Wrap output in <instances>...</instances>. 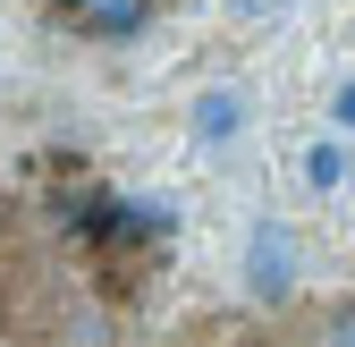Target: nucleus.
Here are the masks:
<instances>
[{
	"mask_svg": "<svg viewBox=\"0 0 355 347\" xmlns=\"http://www.w3.org/2000/svg\"><path fill=\"white\" fill-rule=\"evenodd\" d=\"M60 17L119 42V34H144V26H153V0H60Z\"/></svg>",
	"mask_w": 355,
	"mask_h": 347,
	"instance_id": "2",
	"label": "nucleus"
},
{
	"mask_svg": "<svg viewBox=\"0 0 355 347\" xmlns=\"http://www.w3.org/2000/svg\"><path fill=\"white\" fill-rule=\"evenodd\" d=\"M288 288H296V237L279 221H254V237H245V296L279 305Z\"/></svg>",
	"mask_w": 355,
	"mask_h": 347,
	"instance_id": "1",
	"label": "nucleus"
},
{
	"mask_svg": "<svg viewBox=\"0 0 355 347\" xmlns=\"http://www.w3.org/2000/svg\"><path fill=\"white\" fill-rule=\"evenodd\" d=\"M330 119H338V127H355V76L338 85V94H330Z\"/></svg>",
	"mask_w": 355,
	"mask_h": 347,
	"instance_id": "5",
	"label": "nucleus"
},
{
	"mask_svg": "<svg viewBox=\"0 0 355 347\" xmlns=\"http://www.w3.org/2000/svg\"><path fill=\"white\" fill-rule=\"evenodd\" d=\"M304 187H322V195L347 187V144H338V136H322L313 153H304Z\"/></svg>",
	"mask_w": 355,
	"mask_h": 347,
	"instance_id": "4",
	"label": "nucleus"
},
{
	"mask_svg": "<svg viewBox=\"0 0 355 347\" xmlns=\"http://www.w3.org/2000/svg\"><path fill=\"white\" fill-rule=\"evenodd\" d=\"M330 347H355V314H338V322H330Z\"/></svg>",
	"mask_w": 355,
	"mask_h": 347,
	"instance_id": "7",
	"label": "nucleus"
},
{
	"mask_svg": "<svg viewBox=\"0 0 355 347\" xmlns=\"http://www.w3.org/2000/svg\"><path fill=\"white\" fill-rule=\"evenodd\" d=\"M245 17H279V9H296V0H237Z\"/></svg>",
	"mask_w": 355,
	"mask_h": 347,
	"instance_id": "6",
	"label": "nucleus"
},
{
	"mask_svg": "<svg viewBox=\"0 0 355 347\" xmlns=\"http://www.w3.org/2000/svg\"><path fill=\"white\" fill-rule=\"evenodd\" d=\"M237 127H245V94H237V85H220V94L195 102V144H229Z\"/></svg>",
	"mask_w": 355,
	"mask_h": 347,
	"instance_id": "3",
	"label": "nucleus"
}]
</instances>
